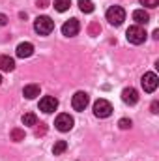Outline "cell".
Segmentation results:
<instances>
[{
    "mask_svg": "<svg viewBox=\"0 0 159 161\" xmlns=\"http://www.w3.org/2000/svg\"><path fill=\"white\" fill-rule=\"evenodd\" d=\"M34 30L40 34V36H49L52 30H54V21L47 15H41L34 21Z\"/></svg>",
    "mask_w": 159,
    "mask_h": 161,
    "instance_id": "1",
    "label": "cell"
},
{
    "mask_svg": "<svg viewBox=\"0 0 159 161\" xmlns=\"http://www.w3.org/2000/svg\"><path fill=\"white\" fill-rule=\"evenodd\" d=\"M105 17H107V21H109L112 26H120V25L125 21V9L120 8V6H111V8L107 9Z\"/></svg>",
    "mask_w": 159,
    "mask_h": 161,
    "instance_id": "2",
    "label": "cell"
},
{
    "mask_svg": "<svg viewBox=\"0 0 159 161\" xmlns=\"http://www.w3.org/2000/svg\"><path fill=\"white\" fill-rule=\"evenodd\" d=\"M125 38H127L129 43H133V45H140V43H144V40H146V32H144V28H142V26L133 25V26H129V28H127Z\"/></svg>",
    "mask_w": 159,
    "mask_h": 161,
    "instance_id": "3",
    "label": "cell"
},
{
    "mask_svg": "<svg viewBox=\"0 0 159 161\" xmlns=\"http://www.w3.org/2000/svg\"><path fill=\"white\" fill-rule=\"evenodd\" d=\"M94 114L97 118H109L112 114V105L107 99H97L94 103Z\"/></svg>",
    "mask_w": 159,
    "mask_h": 161,
    "instance_id": "4",
    "label": "cell"
},
{
    "mask_svg": "<svg viewBox=\"0 0 159 161\" xmlns=\"http://www.w3.org/2000/svg\"><path fill=\"white\" fill-rule=\"evenodd\" d=\"M140 84H142L144 92L152 94V92H156V88L159 86V77L156 75V73H154V71H148V73H144V75H142V80H140Z\"/></svg>",
    "mask_w": 159,
    "mask_h": 161,
    "instance_id": "5",
    "label": "cell"
},
{
    "mask_svg": "<svg viewBox=\"0 0 159 161\" xmlns=\"http://www.w3.org/2000/svg\"><path fill=\"white\" fill-rule=\"evenodd\" d=\"M73 116H69V114H66V113H62V114H58L56 116V120H54V125H56V129L58 131H62V133H66V131H69L71 127H73Z\"/></svg>",
    "mask_w": 159,
    "mask_h": 161,
    "instance_id": "6",
    "label": "cell"
},
{
    "mask_svg": "<svg viewBox=\"0 0 159 161\" xmlns=\"http://www.w3.org/2000/svg\"><path fill=\"white\" fill-rule=\"evenodd\" d=\"M88 103H90V97H88L86 92H77V94L73 96V99H71V107H73L75 111H79V113H82V111L88 107Z\"/></svg>",
    "mask_w": 159,
    "mask_h": 161,
    "instance_id": "7",
    "label": "cell"
},
{
    "mask_svg": "<svg viewBox=\"0 0 159 161\" xmlns=\"http://www.w3.org/2000/svg\"><path fill=\"white\" fill-rule=\"evenodd\" d=\"M80 30V25L77 19H69V21H66L64 25H62V34L64 36H68V38H73V36H77Z\"/></svg>",
    "mask_w": 159,
    "mask_h": 161,
    "instance_id": "8",
    "label": "cell"
},
{
    "mask_svg": "<svg viewBox=\"0 0 159 161\" xmlns=\"http://www.w3.org/2000/svg\"><path fill=\"white\" fill-rule=\"evenodd\" d=\"M40 109L43 113H54L56 109H58V99L56 97H52V96H45V97H41L40 99Z\"/></svg>",
    "mask_w": 159,
    "mask_h": 161,
    "instance_id": "9",
    "label": "cell"
},
{
    "mask_svg": "<svg viewBox=\"0 0 159 161\" xmlns=\"http://www.w3.org/2000/svg\"><path fill=\"white\" fill-rule=\"evenodd\" d=\"M122 101H123L125 105H135V103L139 101V92H137L133 86L123 88V90H122Z\"/></svg>",
    "mask_w": 159,
    "mask_h": 161,
    "instance_id": "10",
    "label": "cell"
},
{
    "mask_svg": "<svg viewBox=\"0 0 159 161\" xmlns=\"http://www.w3.org/2000/svg\"><path fill=\"white\" fill-rule=\"evenodd\" d=\"M15 54H17L19 58H28V56H32V54H34V45H32L30 41H23V43H19V45H17Z\"/></svg>",
    "mask_w": 159,
    "mask_h": 161,
    "instance_id": "11",
    "label": "cell"
},
{
    "mask_svg": "<svg viewBox=\"0 0 159 161\" xmlns=\"http://www.w3.org/2000/svg\"><path fill=\"white\" fill-rule=\"evenodd\" d=\"M133 21H135L139 26L148 25V23H150V13L144 11V9H135V11H133Z\"/></svg>",
    "mask_w": 159,
    "mask_h": 161,
    "instance_id": "12",
    "label": "cell"
},
{
    "mask_svg": "<svg viewBox=\"0 0 159 161\" xmlns=\"http://www.w3.org/2000/svg\"><path fill=\"white\" fill-rule=\"evenodd\" d=\"M15 69V60L11 58V56H6V54H2L0 56V71H13Z\"/></svg>",
    "mask_w": 159,
    "mask_h": 161,
    "instance_id": "13",
    "label": "cell"
},
{
    "mask_svg": "<svg viewBox=\"0 0 159 161\" xmlns=\"http://www.w3.org/2000/svg\"><path fill=\"white\" fill-rule=\"evenodd\" d=\"M23 96H25L26 99H36V97L40 96V86H38V84H26V86L23 88Z\"/></svg>",
    "mask_w": 159,
    "mask_h": 161,
    "instance_id": "14",
    "label": "cell"
},
{
    "mask_svg": "<svg viewBox=\"0 0 159 161\" xmlns=\"http://www.w3.org/2000/svg\"><path fill=\"white\" fill-rule=\"evenodd\" d=\"M54 9L56 11H60V13H64V11H68L69 9V6H71V0H54Z\"/></svg>",
    "mask_w": 159,
    "mask_h": 161,
    "instance_id": "15",
    "label": "cell"
},
{
    "mask_svg": "<svg viewBox=\"0 0 159 161\" xmlns=\"http://www.w3.org/2000/svg\"><path fill=\"white\" fill-rule=\"evenodd\" d=\"M66 150H68V142H66V141H56L54 146H52V154H54V156H60V154H64Z\"/></svg>",
    "mask_w": 159,
    "mask_h": 161,
    "instance_id": "16",
    "label": "cell"
},
{
    "mask_svg": "<svg viewBox=\"0 0 159 161\" xmlns=\"http://www.w3.org/2000/svg\"><path fill=\"white\" fill-rule=\"evenodd\" d=\"M79 8L82 13H92L94 11V4L92 0H79Z\"/></svg>",
    "mask_w": 159,
    "mask_h": 161,
    "instance_id": "17",
    "label": "cell"
},
{
    "mask_svg": "<svg viewBox=\"0 0 159 161\" xmlns=\"http://www.w3.org/2000/svg\"><path fill=\"white\" fill-rule=\"evenodd\" d=\"M9 137H11V141L21 142V141H25V131H23V129H19V127H15V129H11Z\"/></svg>",
    "mask_w": 159,
    "mask_h": 161,
    "instance_id": "18",
    "label": "cell"
},
{
    "mask_svg": "<svg viewBox=\"0 0 159 161\" xmlns=\"http://www.w3.org/2000/svg\"><path fill=\"white\" fill-rule=\"evenodd\" d=\"M23 124L25 125H36L38 124V116L34 113H26V114H23Z\"/></svg>",
    "mask_w": 159,
    "mask_h": 161,
    "instance_id": "19",
    "label": "cell"
},
{
    "mask_svg": "<svg viewBox=\"0 0 159 161\" xmlns=\"http://www.w3.org/2000/svg\"><path fill=\"white\" fill-rule=\"evenodd\" d=\"M88 32H90L92 36H99V32H101V26H99L97 23H92V25H90V28H88Z\"/></svg>",
    "mask_w": 159,
    "mask_h": 161,
    "instance_id": "20",
    "label": "cell"
},
{
    "mask_svg": "<svg viewBox=\"0 0 159 161\" xmlns=\"http://www.w3.org/2000/svg\"><path fill=\"white\" fill-rule=\"evenodd\" d=\"M118 125H120V129H129L133 124H131V120H127V118H122V120L118 122Z\"/></svg>",
    "mask_w": 159,
    "mask_h": 161,
    "instance_id": "21",
    "label": "cell"
},
{
    "mask_svg": "<svg viewBox=\"0 0 159 161\" xmlns=\"http://www.w3.org/2000/svg\"><path fill=\"white\" fill-rule=\"evenodd\" d=\"M140 4L146 6V8H157L159 0H140Z\"/></svg>",
    "mask_w": 159,
    "mask_h": 161,
    "instance_id": "22",
    "label": "cell"
},
{
    "mask_svg": "<svg viewBox=\"0 0 159 161\" xmlns=\"http://www.w3.org/2000/svg\"><path fill=\"white\" fill-rule=\"evenodd\" d=\"M45 131H47V127H45L43 124H40V127L36 129V137H40V135H45Z\"/></svg>",
    "mask_w": 159,
    "mask_h": 161,
    "instance_id": "23",
    "label": "cell"
},
{
    "mask_svg": "<svg viewBox=\"0 0 159 161\" xmlns=\"http://www.w3.org/2000/svg\"><path fill=\"white\" fill-rule=\"evenodd\" d=\"M8 25V17L4 13H0V26H6Z\"/></svg>",
    "mask_w": 159,
    "mask_h": 161,
    "instance_id": "24",
    "label": "cell"
},
{
    "mask_svg": "<svg viewBox=\"0 0 159 161\" xmlns=\"http://www.w3.org/2000/svg\"><path fill=\"white\" fill-rule=\"evenodd\" d=\"M157 109H159V103H157V101H154V103H152V113H154V114H157V113H159Z\"/></svg>",
    "mask_w": 159,
    "mask_h": 161,
    "instance_id": "25",
    "label": "cell"
},
{
    "mask_svg": "<svg viewBox=\"0 0 159 161\" xmlns=\"http://www.w3.org/2000/svg\"><path fill=\"white\" fill-rule=\"evenodd\" d=\"M49 0H38V8H47Z\"/></svg>",
    "mask_w": 159,
    "mask_h": 161,
    "instance_id": "26",
    "label": "cell"
},
{
    "mask_svg": "<svg viewBox=\"0 0 159 161\" xmlns=\"http://www.w3.org/2000/svg\"><path fill=\"white\" fill-rule=\"evenodd\" d=\"M152 36H154L156 40H159V30H154V34H152Z\"/></svg>",
    "mask_w": 159,
    "mask_h": 161,
    "instance_id": "27",
    "label": "cell"
},
{
    "mask_svg": "<svg viewBox=\"0 0 159 161\" xmlns=\"http://www.w3.org/2000/svg\"><path fill=\"white\" fill-rule=\"evenodd\" d=\"M0 82H2V75H0Z\"/></svg>",
    "mask_w": 159,
    "mask_h": 161,
    "instance_id": "28",
    "label": "cell"
}]
</instances>
